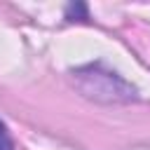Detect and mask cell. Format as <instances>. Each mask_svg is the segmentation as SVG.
Here are the masks:
<instances>
[{"mask_svg":"<svg viewBox=\"0 0 150 150\" xmlns=\"http://www.w3.org/2000/svg\"><path fill=\"white\" fill-rule=\"evenodd\" d=\"M0 150H14V141H12V134L7 129V124L0 120Z\"/></svg>","mask_w":150,"mask_h":150,"instance_id":"3","label":"cell"},{"mask_svg":"<svg viewBox=\"0 0 150 150\" xmlns=\"http://www.w3.org/2000/svg\"><path fill=\"white\" fill-rule=\"evenodd\" d=\"M66 19H68V21H87V19H89L87 5H84V2H70V5L66 7Z\"/></svg>","mask_w":150,"mask_h":150,"instance_id":"2","label":"cell"},{"mask_svg":"<svg viewBox=\"0 0 150 150\" xmlns=\"http://www.w3.org/2000/svg\"><path fill=\"white\" fill-rule=\"evenodd\" d=\"M70 80L84 98L96 101V103H131V101H138V89L134 84H129L115 70L105 68L101 61L73 68Z\"/></svg>","mask_w":150,"mask_h":150,"instance_id":"1","label":"cell"}]
</instances>
